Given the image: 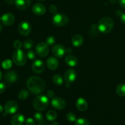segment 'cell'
I'll return each mask as SVG.
<instances>
[{
    "instance_id": "obj_44",
    "label": "cell",
    "mask_w": 125,
    "mask_h": 125,
    "mask_svg": "<svg viewBox=\"0 0 125 125\" xmlns=\"http://www.w3.org/2000/svg\"><path fill=\"white\" fill-rule=\"evenodd\" d=\"M2 72L0 71V81L2 80Z\"/></svg>"
},
{
    "instance_id": "obj_25",
    "label": "cell",
    "mask_w": 125,
    "mask_h": 125,
    "mask_svg": "<svg viewBox=\"0 0 125 125\" xmlns=\"http://www.w3.org/2000/svg\"><path fill=\"white\" fill-rule=\"evenodd\" d=\"M29 92H28V91L26 90V89H23V90L20 91V93H18V98H19L20 100H23L26 99L27 98H28V96H29Z\"/></svg>"
},
{
    "instance_id": "obj_16",
    "label": "cell",
    "mask_w": 125,
    "mask_h": 125,
    "mask_svg": "<svg viewBox=\"0 0 125 125\" xmlns=\"http://www.w3.org/2000/svg\"><path fill=\"white\" fill-rule=\"evenodd\" d=\"M31 0H15V4L18 9H26L30 6Z\"/></svg>"
},
{
    "instance_id": "obj_4",
    "label": "cell",
    "mask_w": 125,
    "mask_h": 125,
    "mask_svg": "<svg viewBox=\"0 0 125 125\" xmlns=\"http://www.w3.org/2000/svg\"><path fill=\"white\" fill-rule=\"evenodd\" d=\"M12 60L14 63L18 66H21L26 64L27 61L26 56L21 49L17 50L12 55Z\"/></svg>"
},
{
    "instance_id": "obj_7",
    "label": "cell",
    "mask_w": 125,
    "mask_h": 125,
    "mask_svg": "<svg viewBox=\"0 0 125 125\" xmlns=\"http://www.w3.org/2000/svg\"><path fill=\"white\" fill-rule=\"evenodd\" d=\"M18 109V105L15 100H9L6 103L4 106V110L6 113L13 114L17 112Z\"/></svg>"
},
{
    "instance_id": "obj_41",
    "label": "cell",
    "mask_w": 125,
    "mask_h": 125,
    "mask_svg": "<svg viewBox=\"0 0 125 125\" xmlns=\"http://www.w3.org/2000/svg\"><path fill=\"white\" fill-rule=\"evenodd\" d=\"M72 52V50L71 49H66V53H68V55H70V54Z\"/></svg>"
},
{
    "instance_id": "obj_31",
    "label": "cell",
    "mask_w": 125,
    "mask_h": 125,
    "mask_svg": "<svg viewBox=\"0 0 125 125\" xmlns=\"http://www.w3.org/2000/svg\"><path fill=\"white\" fill-rule=\"evenodd\" d=\"M34 120L35 121H38V122H40V121H43V116L42 113L40 112H36L34 115Z\"/></svg>"
},
{
    "instance_id": "obj_11",
    "label": "cell",
    "mask_w": 125,
    "mask_h": 125,
    "mask_svg": "<svg viewBox=\"0 0 125 125\" xmlns=\"http://www.w3.org/2000/svg\"><path fill=\"white\" fill-rule=\"evenodd\" d=\"M76 72L73 69H69L67 70L65 72L64 74V79L66 83L70 84L71 83L74 82L76 78Z\"/></svg>"
},
{
    "instance_id": "obj_34",
    "label": "cell",
    "mask_w": 125,
    "mask_h": 125,
    "mask_svg": "<svg viewBox=\"0 0 125 125\" xmlns=\"http://www.w3.org/2000/svg\"><path fill=\"white\" fill-rule=\"evenodd\" d=\"M57 7H56V5L54 4H51L49 7V11L51 12V13H53L55 14L57 12Z\"/></svg>"
},
{
    "instance_id": "obj_1",
    "label": "cell",
    "mask_w": 125,
    "mask_h": 125,
    "mask_svg": "<svg viewBox=\"0 0 125 125\" xmlns=\"http://www.w3.org/2000/svg\"><path fill=\"white\" fill-rule=\"evenodd\" d=\"M27 87L32 93L39 94L42 93L45 88L44 81L38 77H31L27 81Z\"/></svg>"
},
{
    "instance_id": "obj_8",
    "label": "cell",
    "mask_w": 125,
    "mask_h": 125,
    "mask_svg": "<svg viewBox=\"0 0 125 125\" xmlns=\"http://www.w3.org/2000/svg\"><path fill=\"white\" fill-rule=\"evenodd\" d=\"M31 31V26L28 22H22L18 25V31L21 36H27Z\"/></svg>"
},
{
    "instance_id": "obj_45",
    "label": "cell",
    "mask_w": 125,
    "mask_h": 125,
    "mask_svg": "<svg viewBox=\"0 0 125 125\" xmlns=\"http://www.w3.org/2000/svg\"><path fill=\"white\" fill-rule=\"evenodd\" d=\"M2 25H1V24H0V33L1 32V31H2Z\"/></svg>"
},
{
    "instance_id": "obj_40",
    "label": "cell",
    "mask_w": 125,
    "mask_h": 125,
    "mask_svg": "<svg viewBox=\"0 0 125 125\" xmlns=\"http://www.w3.org/2000/svg\"><path fill=\"white\" fill-rule=\"evenodd\" d=\"M37 125H48V123L45 121H40Z\"/></svg>"
},
{
    "instance_id": "obj_21",
    "label": "cell",
    "mask_w": 125,
    "mask_h": 125,
    "mask_svg": "<svg viewBox=\"0 0 125 125\" xmlns=\"http://www.w3.org/2000/svg\"><path fill=\"white\" fill-rule=\"evenodd\" d=\"M83 42H84V39L80 34H75L72 38V43L75 47H79L81 46L82 44H83Z\"/></svg>"
},
{
    "instance_id": "obj_5",
    "label": "cell",
    "mask_w": 125,
    "mask_h": 125,
    "mask_svg": "<svg viewBox=\"0 0 125 125\" xmlns=\"http://www.w3.org/2000/svg\"><path fill=\"white\" fill-rule=\"evenodd\" d=\"M52 22L57 26H63L68 23V18L63 13H57L52 17Z\"/></svg>"
},
{
    "instance_id": "obj_39",
    "label": "cell",
    "mask_w": 125,
    "mask_h": 125,
    "mask_svg": "<svg viewBox=\"0 0 125 125\" xmlns=\"http://www.w3.org/2000/svg\"><path fill=\"white\" fill-rule=\"evenodd\" d=\"M120 20L123 24H125V13H123L120 17Z\"/></svg>"
},
{
    "instance_id": "obj_9",
    "label": "cell",
    "mask_w": 125,
    "mask_h": 125,
    "mask_svg": "<svg viewBox=\"0 0 125 125\" xmlns=\"http://www.w3.org/2000/svg\"><path fill=\"white\" fill-rule=\"evenodd\" d=\"M52 53L55 57L62 58L66 53V49L64 47L60 44L55 45L52 49Z\"/></svg>"
},
{
    "instance_id": "obj_46",
    "label": "cell",
    "mask_w": 125,
    "mask_h": 125,
    "mask_svg": "<svg viewBox=\"0 0 125 125\" xmlns=\"http://www.w3.org/2000/svg\"><path fill=\"white\" fill-rule=\"evenodd\" d=\"M111 1V2H112V3H114V2H115V1H117V0H110Z\"/></svg>"
},
{
    "instance_id": "obj_28",
    "label": "cell",
    "mask_w": 125,
    "mask_h": 125,
    "mask_svg": "<svg viewBox=\"0 0 125 125\" xmlns=\"http://www.w3.org/2000/svg\"><path fill=\"white\" fill-rule=\"evenodd\" d=\"M33 41L30 39H26L23 42V47L25 49H31L33 47Z\"/></svg>"
},
{
    "instance_id": "obj_15",
    "label": "cell",
    "mask_w": 125,
    "mask_h": 125,
    "mask_svg": "<svg viewBox=\"0 0 125 125\" xmlns=\"http://www.w3.org/2000/svg\"><path fill=\"white\" fill-rule=\"evenodd\" d=\"M33 13L37 15H42L46 12V7L41 3H35L32 8Z\"/></svg>"
},
{
    "instance_id": "obj_6",
    "label": "cell",
    "mask_w": 125,
    "mask_h": 125,
    "mask_svg": "<svg viewBox=\"0 0 125 125\" xmlns=\"http://www.w3.org/2000/svg\"><path fill=\"white\" fill-rule=\"evenodd\" d=\"M35 51L40 57H45L47 56L49 52L48 45L46 44V43L41 42L36 45Z\"/></svg>"
},
{
    "instance_id": "obj_26",
    "label": "cell",
    "mask_w": 125,
    "mask_h": 125,
    "mask_svg": "<svg viewBox=\"0 0 125 125\" xmlns=\"http://www.w3.org/2000/svg\"><path fill=\"white\" fill-rule=\"evenodd\" d=\"M75 125H90L89 121L86 118H80L77 119L75 121Z\"/></svg>"
},
{
    "instance_id": "obj_2",
    "label": "cell",
    "mask_w": 125,
    "mask_h": 125,
    "mask_svg": "<svg viewBox=\"0 0 125 125\" xmlns=\"http://www.w3.org/2000/svg\"><path fill=\"white\" fill-rule=\"evenodd\" d=\"M114 25V22L109 17L101 18L98 25V30L104 34H107L112 31Z\"/></svg>"
},
{
    "instance_id": "obj_35",
    "label": "cell",
    "mask_w": 125,
    "mask_h": 125,
    "mask_svg": "<svg viewBox=\"0 0 125 125\" xmlns=\"http://www.w3.org/2000/svg\"><path fill=\"white\" fill-rule=\"evenodd\" d=\"M25 125H35V121H34V119L31 118H29L26 119L25 120Z\"/></svg>"
},
{
    "instance_id": "obj_37",
    "label": "cell",
    "mask_w": 125,
    "mask_h": 125,
    "mask_svg": "<svg viewBox=\"0 0 125 125\" xmlns=\"http://www.w3.org/2000/svg\"><path fill=\"white\" fill-rule=\"evenodd\" d=\"M47 96H48V98H52H52H54L55 94H54V93L53 91L51 90V89H50V90L48 91Z\"/></svg>"
},
{
    "instance_id": "obj_20",
    "label": "cell",
    "mask_w": 125,
    "mask_h": 125,
    "mask_svg": "<svg viewBox=\"0 0 125 125\" xmlns=\"http://www.w3.org/2000/svg\"><path fill=\"white\" fill-rule=\"evenodd\" d=\"M66 64L70 67H75L78 63V61L77 58L75 56L72 55H68L65 59Z\"/></svg>"
},
{
    "instance_id": "obj_3",
    "label": "cell",
    "mask_w": 125,
    "mask_h": 125,
    "mask_svg": "<svg viewBox=\"0 0 125 125\" xmlns=\"http://www.w3.org/2000/svg\"><path fill=\"white\" fill-rule=\"evenodd\" d=\"M49 99L46 96H38L33 100V106L39 111H43L48 107Z\"/></svg>"
},
{
    "instance_id": "obj_17",
    "label": "cell",
    "mask_w": 125,
    "mask_h": 125,
    "mask_svg": "<svg viewBox=\"0 0 125 125\" xmlns=\"http://www.w3.org/2000/svg\"><path fill=\"white\" fill-rule=\"evenodd\" d=\"M76 106L77 109L81 112H84L87 109L88 104L85 99L83 98H79L76 100Z\"/></svg>"
},
{
    "instance_id": "obj_29",
    "label": "cell",
    "mask_w": 125,
    "mask_h": 125,
    "mask_svg": "<svg viewBox=\"0 0 125 125\" xmlns=\"http://www.w3.org/2000/svg\"><path fill=\"white\" fill-rule=\"evenodd\" d=\"M66 117H67V120L69 121L70 122H75L77 120L76 115L72 112H70L68 113H67Z\"/></svg>"
},
{
    "instance_id": "obj_14",
    "label": "cell",
    "mask_w": 125,
    "mask_h": 125,
    "mask_svg": "<svg viewBox=\"0 0 125 125\" xmlns=\"http://www.w3.org/2000/svg\"><path fill=\"white\" fill-rule=\"evenodd\" d=\"M25 122L24 115L20 113H17L13 115L10 119V124L12 125H23Z\"/></svg>"
},
{
    "instance_id": "obj_10",
    "label": "cell",
    "mask_w": 125,
    "mask_h": 125,
    "mask_svg": "<svg viewBox=\"0 0 125 125\" xmlns=\"http://www.w3.org/2000/svg\"><path fill=\"white\" fill-rule=\"evenodd\" d=\"M51 105L55 109L62 110L66 107V103L62 98L60 97H54L51 100Z\"/></svg>"
},
{
    "instance_id": "obj_36",
    "label": "cell",
    "mask_w": 125,
    "mask_h": 125,
    "mask_svg": "<svg viewBox=\"0 0 125 125\" xmlns=\"http://www.w3.org/2000/svg\"><path fill=\"white\" fill-rule=\"evenodd\" d=\"M6 89V85L4 82H0V94L3 93Z\"/></svg>"
},
{
    "instance_id": "obj_47",
    "label": "cell",
    "mask_w": 125,
    "mask_h": 125,
    "mask_svg": "<svg viewBox=\"0 0 125 125\" xmlns=\"http://www.w3.org/2000/svg\"><path fill=\"white\" fill-rule=\"evenodd\" d=\"M39 1H45V0H39Z\"/></svg>"
},
{
    "instance_id": "obj_23",
    "label": "cell",
    "mask_w": 125,
    "mask_h": 125,
    "mask_svg": "<svg viewBox=\"0 0 125 125\" xmlns=\"http://www.w3.org/2000/svg\"><path fill=\"white\" fill-rule=\"evenodd\" d=\"M117 94L120 97L125 96V84L122 83L117 86L116 89Z\"/></svg>"
},
{
    "instance_id": "obj_42",
    "label": "cell",
    "mask_w": 125,
    "mask_h": 125,
    "mask_svg": "<svg viewBox=\"0 0 125 125\" xmlns=\"http://www.w3.org/2000/svg\"><path fill=\"white\" fill-rule=\"evenodd\" d=\"M50 125H59L57 122H56V121H54V122H52Z\"/></svg>"
},
{
    "instance_id": "obj_18",
    "label": "cell",
    "mask_w": 125,
    "mask_h": 125,
    "mask_svg": "<svg viewBox=\"0 0 125 125\" xmlns=\"http://www.w3.org/2000/svg\"><path fill=\"white\" fill-rule=\"evenodd\" d=\"M4 78L9 83H15L17 80L18 75L15 71H10L5 74Z\"/></svg>"
},
{
    "instance_id": "obj_19",
    "label": "cell",
    "mask_w": 125,
    "mask_h": 125,
    "mask_svg": "<svg viewBox=\"0 0 125 125\" xmlns=\"http://www.w3.org/2000/svg\"><path fill=\"white\" fill-rule=\"evenodd\" d=\"M46 64L50 69L55 70L58 67L59 61L56 58L50 56L46 60Z\"/></svg>"
},
{
    "instance_id": "obj_38",
    "label": "cell",
    "mask_w": 125,
    "mask_h": 125,
    "mask_svg": "<svg viewBox=\"0 0 125 125\" xmlns=\"http://www.w3.org/2000/svg\"><path fill=\"white\" fill-rule=\"evenodd\" d=\"M120 6L123 8H125V0H118Z\"/></svg>"
},
{
    "instance_id": "obj_12",
    "label": "cell",
    "mask_w": 125,
    "mask_h": 125,
    "mask_svg": "<svg viewBox=\"0 0 125 125\" xmlns=\"http://www.w3.org/2000/svg\"><path fill=\"white\" fill-rule=\"evenodd\" d=\"M2 24L6 26L12 25L15 22V17L12 13H6L1 18Z\"/></svg>"
},
{
    "instance_id": "obj_30",
    "label": "cell",
    "mask_w": 125,
    "mask_h": 125,
    "mask_svg": "<svg viewBox=\"0 0 125 125\" xmlns=\"http://www.w3.org/2000/svg\"><path fill=\"white\" fill-rule=\"evenodd\" d=\"M46 43L48 45H54L56 43V38L52 36H50L46 38Z\"/></svg>"
},
{
    "instance_id": "obj_13",
    "label": "cell",
    "mask_w": 125,
    "mask_h": 125,
    "mask_svg": "<svg viewBox=\"0 0 125 125\" xmlns=\"http://www.w3.org/2000/svg\"><path fill=\"white\" fill-rule=\"evenodd\" d=\"M45 65L43 62L40 60H37L32 64V71L36 74H40L44 71Z\"/></svg>"
},
{
    "instance_id": "obj_24",
    "label": "cell",
    "mask_w": 125,
    "mask_h": 125,
    "mask_svg": "<svg viewBox=\"0 0 125 125\" xmlns=\"http://www.w3.org/2000/svg\"><path fill=\"white\" fill-rule=\"evenodd\" d=\"M52 82L57 85H61L63 83V78L59 75L56 74L52 77Z\"/></svg>"
},
{
    "instance_id": "obj_32",
    "label": "cell",
    "mask_w": 125,
    "mask_h": 125,
    "mask_svg": "<svg viewBox=\"0 0 125 125\" xmlns=\"http://www.w3.org/2000/svg\"><path fill=\"white\" fill-rule=\"evenodd\" d=\"M26 56H27V58H28L29 59H30V60H34V59L35 58V53L34 52L33 50H29V51L27 52V54H26Z\"/></svg>"
},
{
    "instance_id": "obj_22",
    "label": "cell",
    "mask_w": 125,
    "mask_h": 125,
    "mask_svg": "<svg viewBox=\"0 0 125 125\" xmlns=\"http://www.w3.org/2000/svg\"><path fill=\"white\" fill-rule=\"evenodd\" d=\"M46 118L48 121H54V120H56L57 118V112L56 111L53 110H50L46 113Z\"/></svg>"
},
{
    "instance_id": "obj_33",
    "label": "cell",
    "mask_w": 125,
    "mask_h": 125,
    "mask_svg": "<svg viewBox=\"0 0 125 125\" xmlns=\"http://www.w3.org/2000/svg\"><path fill=\"white\" fill-rule=\"evenodd\" d=\"M13 46L16 50H19L22 47V43L21 42L20 40H17L13 42Z\"/></svg>"
},
{
    "instance_id": "obj_43",
    "label": "cell",
    "mask_w": 125,
    "mask_h": 125,
    "mask_svg": "<svg viewBox=\"0 0 125 125\" xmlns=\"http://www.w3.org/2000/svg\"><path fill=\"white\" fill-rule=\"evenodd\" d=\"M2 111H3V107H2V105H0V113H2Z\"/></svg>"
},
{
    "instance_id": "obj_27",
    "label": "cell",
    "mask_w": 125,
    "mask_h": 125,
    "mask_svg": "<svg viewBox=\"0 0 125 125\" xmlns=\"http://www.w3.org/2000/svg\"><path fill=\"white\" fill-rule=\"evenodd\" d=\"M12 66V61L10 60H5L4 61H2V67L4 69H9Z\"/></svg>"
},
{
    "instance_id": "obj_48",
    "label": "cell",
    "mask_w": 125,
    "mask_h": 125,
    "mask_svg": "<svg viewBox=\"0 0 125 125\" xmlns=\"http://www.w3.org/2000/svg\"><path fill=\"white\" fill-rule=\"evenodd\" d=\"M0 19H1V17H0Z\"/></svg>"
}]
</instances>
